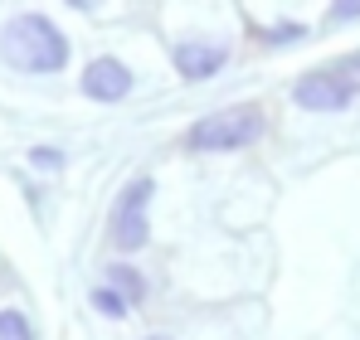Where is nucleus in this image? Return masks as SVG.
Listing matches in <instances>:
<instances>
[{"label":"nucleus","mask_w":360,"mask_h":340,"mask_svg":"<svg viewBox=\"0 0 360 340\" xmlns=\"http://www.w3.org/2000/svg\"><path fill=\"white\" fill-rule=\"evenodd\" d=\"M0 58L20 73H59L68 63V39L44 15H15L0 30Z\"/></svg>","instance_id":"1"},{"label":"nucleus","mask_w":360,"mask_h":340,"mask_svg":"<svg viewBox=\"0 0 360 340\" xmlns=\"http://www.w3.org/2000/svg\"><path fill=\"white\" fill-rule=\"evenodd\" d=\"M258 136H263V112L253 103H243V107H219V112L200 117L185 141L195 151H239V146H253Z\"/></svg>","instance_id":"2"},{"label":"nucleus","mask_w":360,"mask_h":340,"mask_svg":"<svg viewBox=\"0 0 360 340\" xmlns=\"http://www.w3.org/2000/svg\"><path fill=\"white\" fill-rule=\"evenodd\" d=\"M356 93H360V63L316 68V73L297 78V88H292V98H297L307 112H341Z\"/></svg>","instance_id":"3"},{"label":"nucleus","mask_w":360,"mask_h":340,"mask_svg":"<svg viewBox=\"0 0 360 340\" xmlns=\"http://www.w3.org/2000/svg\"><path fill=\"white\" fill-rule=\"evenodd\" d=\"M151 180L141 175V180H131L127 190L117 195V209H112V243H117L122 253H136V248H146V238H151Z\"/></svg>","instance_id":"4"},{"label":"nucleus","mask_w":360,"mask_h":340,"mask_svg":"<svg viewBox=\"0 0 360 340\" xmlns=\"http://www.w3.org/2000/svg\"><path fill=\"white\" fill-rule=\"evenodd\" d=\"M83 93H88L93 103H122V98L131 93L127 63H117V58H93V63L83 68Z\"/></svg>","instance_id":"5"},{"label":"nucleus","mask_w":360,"mask_h":340,"mask_svg":"<svg viewBox=\"0 0 360 340\" xmlns=\"http://www.w3.org/2000/svg\"><path fill=\"white\" fill-rule=\"evenodd\" d=\"M224 58H229L224 44H180L176 49V68L190 78V83H200V78H214V73L224 68Z\"/></svg>","instance_id":"6"},{"label":"nucleus","mask_w":360,"mask_h":340,"mask_svg":"<svg viewBox=\"0 0 360 340\" xmlns=\"http://www.w3.org/2000/svg\"><path fill=\"white\" fill-rule=\"evenodd\" d=\"M93 306H98L103 316H127V306H131V301L122 296L117 287H98V292H93Z\"/></svg>","instance_id":"7"},{"label":"nucleus","mask_w":360,"mask_h":340,"mask_svg":"<svg viewBox=\"0 0 360 340\" xmlns=\"http://www.w3.org/2000/svg\"><path fill=\"white\" fill-rule=\"evenodd\" d=\"M112 287H117L131 306H136V301H141V292H146V287H141V277H136L131 268H112Z\"/></svg>","instance_id":"8"},{"label":"nucleus","mask_w":360,"mask_h":340,"mask_svg":"<svg viewBox=\"0 0 360 340\" xmlns=\"http://www.w3.org/2000/svg\"><path fill=\"white\" fill-rule=\"evenodd\" d=\"M0 340H34L30 336V321L20 311H0Z\"/></svg>","instance_id":"9"},{"label":"nucleus","mask_w":360,"mask_h":340,"mask_svg":"<svg viewBox=\"0 0 360 340\" xmlns=\"http://www.w3.org/2000/svg\"><path fill=\"white\" fill-rule=\"evenodd\" d=\"M331 15L336 20H360V0H331Z\"/></svg>","instance_id":"10"},{"label":"nucleus","mask_w":360,"mask_h":340,"mask_svg":"<svg viewBox=\"0 0 360 340\" xmlns=\"http://www.w3.org/2000/svg\"><path fill=\"white\" fill-rule=\"evenodd\" d=\"M34 166H59V156H54L49 146H39V151H34Z\"/></svg>","instance_id":"11"},{"label":"nucleus","mask_w":360,"mask_h":340,"mask_svg":"<svg viewBox=\"0 0 360 340\" xmlns=\"http://www.w3.org/2000/svg\"><path fill=\"white\" fill-rule=\"evenodd\" d=\"M68 5H73V10H98L103 0H68Z\"/></svg>","instance_id":"12"},{"label":"nucleus","mask_w":360,"mask_h":340,"mask_svg":"<svg viewBox=\"0 0 360 340\" xmlns=\"http://www.w3.org/2000/svg\"><path fill=\"white\" fill-rule=\"evenodd\" d=\"M146 340H171V336H146Z\"/></svg>","instance_id":"13"}]
</instances>
